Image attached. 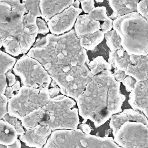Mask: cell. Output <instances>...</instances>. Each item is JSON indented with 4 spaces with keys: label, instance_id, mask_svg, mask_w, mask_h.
Segmentation results:
<instances>
[{
    "label": "cell",
    "instance_id": "cell-1",
    "mask_svg": "<svg viewBox=\"0 0 148 148\" xmlns=\"http://www.w3.org/2000/svg\"><path fill=\"white\" fill-rule=\"evenodd\" d=\"M27 56L42 64L63 95L75 99L93 77L87 51L74 29L38 39Z\"/></svg>",
    "mask_w": 148,
    "mask_h": 148
},
{
    "label": "cell",
    "instance_id": "cell-2",
    "mask_svg": "<svg viewBox=\"0 0 148 148\" xmlns=\"http://www.w3.org/2000/svg\"><path fill=\"white\" fill-rule=\"evenodd\" d=\"M120 87V83L114 79L111 71L93 76L76 99L83 123L90 120L98 127L113 114L121 112L125 97L121 94Z\"/></svg>",
    "mask_w": 148,
    "mask_h": 148
},
{
    "label": "cell",
    "instance_id": "cell-3",
    "mask_svg": "<svg viewBox=\"0 0 148 148\" xmlns=\"http://www.w3.org/2000/svg\"><path fill=\"white\" fill-rule=\"evenodd\" d=\"M27 10L21 0H0V38L6 53L22 54L20 40L24 30Z\"/></svg>",
    "mask_w": 148,
    "mask_h": 148
},
{
    "label": "cell",
    "instance_id": "cell-4",
    "mask_svg": "<svg viewBox=\"0 0 148 148\" xmlns=\"http://www.w3.org/2000/svg\"><path fill=\"white\" fill-rule=\"evenodd\" d=\"M122 47L131 55L148 54V20L137 12L121 16L113 21Z\"/></svg>",
    "mask_w": 148,
    "mask_h": 148
},
{
    "label": "cell",
    "instance_id": "cell-5",
    "mask_svg": "<svg viewBox=\"0 0 148 148\" xmlns=\"http://www.w3.org/2000/svg\"><path fill=\"white\" fill-rule=\"evenodd\" d=\"M42 148H122L111 137H100L81 130L53 131Z\"/></svg>",
    "mask_w": 148,
    "mask_h": 148
},
{
    "label": "cell",
    "instance_id": "cell-6",
    "mask_svg": "<svg viewBox=\"0 0 148 148\" xmlns=\"http://www.w3.org/2000/svg\"><path fill=\"white\" fill-rule=\"evenodd\" d=\"M47 112V125L52 131L77 129L80 123L76 102L69 97L58 95L50 98L45 106Z\"/></svg>",
    "mask_w": 148,
    "mask_h": 148
},
{
    "label": "cell",
    "instance_id": "cell-7",
    "mask_svg": "<svg viewBox=\"0 0 148 148\" xmlns=\"http://www.w3.org/2000/svg\"><path fill=\"white\" fill-rule=\"evenodd\" d=\"M50 99L49 89L23 86L8 99V113L20 120L34 110L45 106Z\"/></svg>",
    "mask_w": 148,
    "mask_h": 148
},
{
    "label": "cell",
    "instance_id": "cell-8",
    "mask_svg": "<svg viewBox=\"0 0 148 148\" xmlns=\"http://www.w3.org/2000/svg\"><path fill=\"white\" fill-rule=\"evenodd\" d=\"M13 70L25 86L49 89L52 80L42 64L35 58L27 55L23 56L16 61Z\"/></svg>",
    "mask_w": 148,
    "mask_h": 148
},
{
    "label": "cell",
    "instance_id": "cell-9",
    "mask_svg": "<svg viewBox=\"0 0 148 148\" xmlns=\"http://www.w3.org/2000/svg\"><path fill=\"white\" fill-rule=\"evenodd\" d=\"M113 136L122 148H148V126L143 123L127 121Z\"/></svg>",
    "mask_w": 148,
    "mask_h": 148
},
{
    "label": "cell",
    "instance_id": "cell-10",
    "mask_svg": "<svg viewBox=\"0 0 148 148\" xmlns=\"http://www.w3.org/2000/svg\"><path fill=\"white\" fill-rule=\"evenodd\" d=\"M82 12L80 8L70 6L61 13L54 16L47 21V26L52 34L60 35L68 32L74 25L77 17Z\"/></svg>",
    "mask_w": 148,
    "mask_h": 148
},
{
    "label": "cell",
    "instance_id": "cell-11",
    "mask_svg": "<svg viewBox=\"0 0 148 148\" xmlns=\"http://www.w3.org/2000/svg\"><path fill=\"white\" fill-rule=\"evenodd\" d=\"M51 130L48 125L38 124L28 130L20 136L19 139L27 146L32 148H42L46 144Z\"/></svg>",
    "mask_w": 148,
    "mask_h": 148
},
{
    "label": "cell",
    "instance_id": "cell-12",
    "mask_svg": "<svg viewBox=\"0 0 148 148\" xmlns=\"http://www.w3.org/2000/svg\"><path fill=\"white\" fill-rule=\"evenodd\" d=\"M125 73L127 75L133 77L136 82L148 80V54L131 55Z\"/></svg>",
    "mask_w": 148,
    "mask_h": 148
},
{
    "label": "cell",
    "instance_id": "cell-13",
    "mask_svg": "<svg viewBox=\"0 0 148 148\" xmlns=\"http://www.w3.org/2000/svg\"><path fill=\"white\" fill-rule=\"evenodd\" d=\"M128 103L133 109L142 112L148 106V80L136 82L129 95Z\"/></svg>",
    "mask_w": 148,
    "mask_h": 148
},
{
    "label": "cell",
    "instance_id": "cell-14",
    "mask_svg": "<svg viewBox=\"0 0 148 148\" xmlns=\"http://www.w3.org/2000/svg\"><path fill=\"white\" fill-rule=\"evenodd\" d=\"M75 0H40L41 17L48 21L52 17L72 5Z\"/></svg>",
    "mask_w": 148,
    "mask_h": 148
},
{
    "label": "cell",
    "instance_id": "cell-15",
    "mask_svg": "<svg viewBox=\"0 0 148 148\" xmlns=\"http://www.w3.org/2000/svg\"><path fill=\"white\" fill-rule=\"evenodd\" d=\"M74 25L76 35L80 39L99 30L101 24L90 15L84 14L79 15L77 17Z\"/></svg>",
    "mask_w": 148,
    "mask_h": 148
},
{
    "label": "cell",
    "instance_id": "cell-16",
    "mask_svg": "<svg viewBox=\"0 0 148 148\" xmlns=\"http://www.w3.org/2000/svg\"><path fill=\"white\" fill-rule=\"evenodd\" d=\"M23 127L27 130L34 128L38 124L47 125L48 114L45 106L34 110L21 119Z\"/></svg>",
    "mask_w": 148,
    "mask_h": 148
},
{
    "label": "cell",
    "instance_id": "cell-17",
    "mask_svg": "<svg viewBox=\"0 0 148 148\" xmlns=\"http://www.w3.org/2000/svg\"><path fill=\"white\" fill-rule=\"evenodd\" d=\"M110 7L113 10L109 17L116 19L125 14L136 12L137 4L139 0H108Z\"/></svg>",
    "mask_w": 148,
    "mask_h": 148
},
{
    "label": "cell",
    "instance_id": "cell-18",
    "mask_svg": "<svg viewBox=\"0 0 148 148\" xmlns=\"http://www.w3.org/2000/svg\"><path fill=\"white\" fill-rule=\"evenodd\" d=\"M16 62L14 57L0 50V94H5L8 86L6 73L13 68Z\"/></svg>",
    "mask_w": 148,
    "mask_h": 148
},
{
    "label": "cell",
    "instance_id": "cell-19",
    "mask_svg": "<svg viewBox=\"0 0 148 148\" xmlns=\"http://www.w3.org/2000/svg\"><path fill=\"white\" fill-rule=\"evenodd\" d=\"M130 60V56L123 48L109 52L108 62L114 69L125 71Z\"/></svg>",
    "mask_w": 148,
    "mask_h": 148
},
{
    "label": "cell",
    "instance_id": "cell-20",
    "mask_svg": "<svg viewBox=\"0 0 148 148\" xmlns=\"http://www.w3.org/2000/svg\"><path fill=\"white\" fill-rule=\"evenodd\" d=\"M37 24L24 26V30L20 40L22 54L28 53L35 41L38 34Z\"/></svg>",
    "mask_w": 148,
    "mask_h": 148
},
{
    "label": "cell",
    "instance_id": "cell-21",
    "mask_svg": "<svg viewBox=\"0 0 148 148\" xmlns=\"http://www.w3.org/2000/svg\"><path fill=\"white\" fill-rule=\"evenodd\" d=\"M18 138L17 132L12 125L0 120V145L7 146L13 143Z\"/></svg>",
    "mask_w": 148,
    "mask_h": 148
},
{
    "label": "cell",
    "instance_id": "cell-22",
    "mask_svg": "<svg viewBox=\"0 0 148 148\" xmlns=\"http://www.w3.org/2000/svg\"><path fill=\"white\" fill-rule=\"evenodd\" d=\"M104 39V33L101 30L81 38L80 43L81 46L86 50H94Z\"/></svg>",
    "mask_w": 148,
    "mask_h": 148
},
{
    "label": "cell",
    "instance_id": "cell-23",
    "mask_svg": "<svg viewBox=\"0 0 148 148\" xmlns=\"http://www.w3.org/2000/svg\"><path fill=\"white\" fill-rule=\"evenodd\" d=\"M88 67L93 76L112 69V66L101 56L90 61L88 64Z\"/></svg>",
    "mask_w": 148,
    "mask_h": 148
},
{
    "label": "cell",
    "instance_id": "cell-24",
    "mask_svg": "<svg viewBox=\"0 0 148 148\" xmlns=\"http://www.w3.org/2000/svg\"><path fill=\"white\" fill-rule=\"evenodd\" d=\"M104 38L106 39L107 46L109 48L110 51H114L122 49L121 45V39L114 29L104 34Z\"/></svg>",
    "mask_w": 148,
    "mask_h": 148
},
{
    "label": "cell",
    "instance_id": "cell-25",
    "mask_svg": "<svg viewBox=\"0 0 148 148\" xmlns=\"http://www.w3.org/2000/svg\"><path fill=\"white\" fill-rule=\"evenodd\" d=\"M127 121H128V117L123 112L113 114L110 117L109 123L110 128L113 131V135H114L120 127Z\"/></svg>",
    "mask_w": 148,
    "mask_h": 148
},
{
    "label": "cell",
    "instance_id": "cell-26",
    "mask_svg": "<svg viewBox=\"0 0 148 148\" xmlns=\"http://www.w3.org/2000/svg\"><path fill=\"white\" fill-rule=\"evenodd\" d=\"M123 112L127 115L128 121L141 123L148 126V119L147 117L137 110L133 109H124Z\"/></svg>",
    "mask_w": 148,
    "mask_h": 148
},
{
    "label": "cell",
    "instance_id": "cell-27",
    "mask_svg": "<svg viewBox=\"0 0 148 148\" xmlns=\"http://www.w3.org/2000/svg\"><path fill=\"white\" fill-rule=\"evenodd\" d=\"M25 6L27 13L34 14L37 17H41V13L39 7L40 0H21Z\"/></svg>",
    "mask_w": 148,
    "mask_h": 148
},
{
    "label": "cell",
    "instance_id": "cell-28",
    "mask_svg": "<svg viewBox=\"0 0 148 148\" xmlns=\"http://www.w3.org/2000/svg\"><path fill=\"white\" fill-rule=\"evenodd\" d=\"M95 20L105 21L109 17L107 16L106 8L105 6H98L94 8L88 13Z\"/></svg>",
    "mask_w": 148,
    "mask_h": 148
},
{
    "label": "cell",
    "instance_id": "cell-29",
    "mask_svg": "<svg viewBox=\"0 0 148 148\" xmlns=\"http://www.w3.org/2000/svg\"><path fill=\"white\" fill-rule=\"evenodd\" d=\"M3 120L8 122L9 124L12 125L15 128L17 135H21L25 132V130L21 124V123L18 121V119L15 117H13L6 113L3 117Z\"/></svg>",
    "mask_w": 148,
    "mask_h": 148
},
{
    "label": "cell",
    "instance_id": "cell-30",
    "mask_svg": "<svg viewBox=\"0 0 148 148\" xmlns=\"http://www.w3.org/2000/svg\"><path fill=\"white\" fill-rule=\"evenodd\" d=\"M136 11L148 20V0H141L137 4Z\"/></svg>",
    "mask_w": 148,
    "mask_h": 148
},
{
    "label": "cell",
    "instance_id": "cell-31",
    "mask_svg": "<svg viewBox=\"0 0 148 148\" xmlns=\"http://www.w3.org/2000/svg\"><path fill=\"white\" fill-rule=\"evenodd\" d=\"M8 98L3 94H0V120L8 113Z\"/></svg>",
    "mask_w": 148,
    "mask_h": 148
},
{
    "label": "cell",
    "instance_id": "cell-32",
    "mask_svg": "<svg viewBox=\"0 0 148 148\" xmlns=\"http://www.w3.org/2000/svg\"><path fill=\"white\" fill-rule=\"evenodd\" d=\"M136 82V80L133 77L127 75L121 83L125 86L126 90L128 92H131L134 89Z\"/></svg>",
    "mask_w": 148,
    "mask_h": 148
},
{
    "label": "cell",
    "instance_id": "cell-33",
    "mask_svg": "<svg viewBox=\"0 0 148 148\" xmlns=\"http://www.w3.org/2000/svg\"><path fill=\"white\" fill-rule=\"evenodd\" d=\"M36 24L38 29V33L45 35L50 31L45 21H44L43 19L38 17L36 20Z\"/></svg>",
    "mask_w": 148,
    "mask_h": 148
},
{
    "label": "cell",
    "instance_id": "cell-34",
    "mask_svg": "<svg viewBox=\"0 0 148 148\" xmlns=\"http://www.w3.org/2000/svg\"><path fill=\"white\" fill-rule=\"evenodd\" d=\"M82 6V10L85 13H88V12L95 8L94 0H83L80 1Z\"/></svg>",
    "mask_w": 148,
    "mask_h": 148
},
{
    "label": "cell",
    "instance_id": "cell-35",
    "mask_svg": "<svg viewBox=\"0 0 148 148\" xmlns=\"http://www.w3.org/2000/svg\"><path fill=\"white\" fill-rule=\"evenodd\" d=\"M113 28V20L110 18H108L106 20L103 21V23L100 25V29L104 33H106L110 31Z\"/></svg>",
    "mask_w": 148,
    "mask_h": 148
},
{
    "label": "cell",
    "instance_id": "cell-36",
    "mask_svg": "<svg viewBox=\"0 0 148 148\" xmlns=\"http://www.w3.org/2000/svg\"><path fill=\"white\" fill-rule=\"evenodd\" d=\"M113 76L114 77V79L121 83L122 82V81L125 78V77L127 76L125 73V71H121L119 69H114V72H113Z\"/></svg>",
    "mask_w": 148,
    "mask_h": 148
},
{
    "label": "cell",
    "instance_id": "cell-37",
    "mask_svg": "<svg viewBox=\"0 0 148 148\" xmlns=\"http://www.w3.org/2000/svg\"><path fill=\"white\" fill-rule=\"evenodd\" d=\"M6 77L8 86L12 87L16 82L14 75L9 71L6 73Z\"/></svg>",
    "mask_w": 148,
    "mask_h": 148
},
{
    "label": "cell",
    "instance_id": "cell-38",
    "mask_svg": "<svg viewBox=\"0 0 148 148\" xmlns=\"http://www.w3.org/2000/svg\"><path fill=\"white\" fill-rule=\"evenodd\" d=\"M60 91V89L58 86L49 88V93L50 96V98H53L58 95V94L59 93Z\"/></svg>",
    "mask_w": 148,
    "mask_h": 148
},
{
    "label": "cell",
    "instance_id": "cell-39",
    "mask_svg": "<svg viewBox=\"0 0 148 148\" xmlns=\"http://www.w3.org/2000/svg\"><path fill=\"white\" fill-rule=\"evenodd\" d=\"M4 94L6 95V97L8 99L10 98H11V97L14 94V92H13L12 87H10V86H7Z\"/></svg>",
    "mask_w": 148,
    "mask_h": 148
},
{
    "label": "cell",
    "instance_id": "cell-40",
    "mask_svg": "<svg viewBox=\"0 0 148 148\" xmlns=\"http://www.w3.org/2000/svg\"><path fill=\"white\" fill-rule=\"evenodd\" d=\"M21 145L20 140L18 139V138L16 140V141L13 143L6 146V148H21Z\"/></svg>",
    "mask_w": 148,
    "mask_h": 148
},
{
    "label": "cell",
    "instance_id": "cell-41",
    "mask_svg": "<svg viewBox=\"0 0 148 148\" xmlns=\"http://www.w3.org/2000/svg\"><path fill=\"white\" fill-rule=\"evenodd\" d=\"M12 89H13V92L14 94L16 93L18 90L20 88V82L18 80L16 81V83L12 86Z\"/></svg>",
    "mask_w": 148,
    "mask_h": 148
},
{
    "label": "cell",
    "instance_id": "cell-42",
    "mask_svg": "<svg viewBox=\"0 0 148 148\" xmlns=\"http://www.w3.org/2000/svg\"><path fill=\"white\" fill-rule=\"evenodd\" d=\"M82 125L80 127H82V131L86 134H89L90 131H91V130H90V128L86 124H81Z\"/></svg>",
    "mask_w": 148,
    "mask_h": 148
},
{
    "label": "cell",
    "instance_id": "cell-43",
    "mask_svg": "<svg viewBox=\"0 0 148 148\" xmlns=\"http://www.w3.org/2000/svg\"><path fill=\"white\" fill-rule=\"evenodd\" d=\"M72 5L76 8H79V5H80V1L79 0H75L74 1V2L73 3Z\"/></svg>",
    "mask_w": 148,
    "mask_h": 148
},
{
    "label": "cell",
    "instance_id": "cell-44",
    "mask_svg": "<svg viewBox=\"0 0 148 148\" xmlns=\"http://www.w3.org/2000/svg\"><path fill=\"white\" fill-rule=\"evenodd\" d=\"M145 115V116L147 117V119H148V106L143 110V111L142 112Z\"/></svg>",
    "mask_w": 148,
    "mask_h": 148
},
{
    "label": "cell",
    "instance_id": "cell-45",
    "mask_svg": "<svg viewBox=\"0 0 148 148\" xmlns=\"http://www.w3.org/2000/svg\"><path fill=\"white\" fill-rule=\"evenodd\" d=\"M97 2H98V3H102V2H103V0H95Z\"/></svg>",
    "mask_w": 148,
    "mask_h": 148
},
{
    "label": "cell",
    "instance_id": "cell-46",
    "mask_svg": "<svg viewBox=\"0 0 148 148\" xmlns=\"http://www.w3.org/2000/svg\"><path fill=\"white\" fill-rule=\"evenodd\" d=\"M2 40H1V39L0 38V49L2 47Z\"/></svg>",
    "mask_w": 148,
    "mask_h": 148
},
{
    "label": "cell",
    "instance_id": "cell-47",
    "mask_svg": "<svg viewBox=\"0 0 148 148\" xmlns=\"http://www.w3.org/2000/svg\"><path fill=\"white\" fill-rule=\"evenodd\" d=\"M79 1H83V0H79Z\"/></svg>",
    "mask_w": 148,
    "mask_h": 148
}]
</instances>
